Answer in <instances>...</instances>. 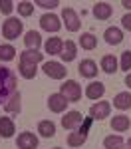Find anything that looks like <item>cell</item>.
Masks as SVG:
<instances>
[{"label":"cell","mask_w":131,"mask_h":149,"mask_svg":"<svg viewBox=\"0 0 131 149\" xmlns=\"http://www.w3.org/2000/svg\"><path fill=\"white\" fill-rule=\"evenodd\" d=\"M20 109H22V103H20V93L16 92L10 100H8V103L4 105V111H6V113H20Z\"/></svg>","instance_id":"cell-24"},{"label":"cell","mask_w":131,"mask_h":149,"mask_svg":"<svg viewBox=\"0 0 131 149\" xmlns=\"http://www.w3.org/2000/svg\"><path fill=\"white\" fill-rule=\"evenodd\" d=\"M14 56H16L14 46H10V44L0 46V62H10V60H14Z\"/></svg>","instance_id":"cell-28"},{"label":"cell","mask_w":131,"mask_h":149,"mask_svg":"<svg viewBox=\"0 0 131 149\" xmlns=\"http://www.w3.org/2000/svg\"><path fill=\"white\" fill-rule=\"evenodd\" d=\"M40 26H42V30L56 34L60 28H62V22H60V18L56 14H44V16L40 18Z\"/></svg>","instance_id":"cell-8"},{"label":"cell","mask_w":131,"mask_h":149,"mask_svg":"<svg viewBox=\"0 0 131 149\" xmlns=\"http://www.w3.org/2000/svg\"><path fill=\"white\" fill-rule=\"evenodd\" d=\"M18 14L24 16V18L32 16L34 14V4L32 2H18Z\"/></svg>","instance_id":"cell-30"},{"label":"cell","mask_w":131,"mask_h":149,"mask_svg":"<svg viewBox=\"0 0 131 149\" xmlns=\"http://www.w3.org/2000/svg\"><path fill=\"white\" fill-rule=\"evenodd\" d=\"M103 93H105V86L101 84V81H91L87 88H85V95L89 97V100H101L103 97Z\"/></svg>","instance_id":"cell-14"},{"label":"cell","mask_w":131,"mask_h":149,"mask_svg":"<svg viewBox=\"0 0 131 149\" xmlns=\"http://www.w3.org/2000/svg\"><path fill=\"white\" fill-rule=\"evenodd\" d=\"M36 6H42V8H56V6H60L58 0H36Z\"/></svg>","instance_id":"cell-34"},{"label":"cell","mask_w":131,"mask_h":149,"mask_svg":"<svg viewBox=\"0 0 131 149\" xmlns=\"http://www.w3.org/2000/svg\"><path fill=\"white\" fill-rule=\"evenodd\" d=\"M80 46H82L83 50H94V48L97 46V38H95L91 32H85V34H82V38H80Z\"/></svg>","instance_id":"cell-25"},{"label":"cell","mask_w":131,"mask_h":149,"mask_svg":"<svg viewBox=\"0 0 131 149\" xmlns=\"http://www.w3.org/2000/svg\"><path fill=\"white\" fill-rule=\"evenodd\" d=\"M54 149H62V147H54Z\"/></svg>","instance_id":"cell-39"},{"label":"cell","mask_w":131,"mask_h":149,"mask_svg":"<svg viewBox=\"0 0 131 149\" xmlns=\"http://www.w3.org/2000/svg\"><path fill=\"white\" fill-rule=\"evenodd\" d=\"M119 68L123 70V72H127V74H129V70H131V52H129V50H125V52L121 54V62H119Z\"/></svg>","instance_id":"cell-31"},{"label":"cell","mask_w":131,"mask_h":149,"mask_svg":"<svg viewBox=\"0 0 131 149\" xmlns=\"http://www.w3.org/2000/svg\"><path fill=\"white\" fill-rule=\"evenodd\" d=\"M24 30V24L18 20V18H6V22L2 24V36L8 38V40H16L18 36L22 34Z\"/></svg>","instance_id":"cell-3"},{"label":"cell","mask_w":131,"mask_h":149,"mask_svg":"<svg viewBox=\"0 0 131 149\" xmlns=\"http://www.w3.org/2000/svg\"><path fill=\"white\" fill-rule=\"evenodd\" d=\"M14 93H16V74L14 70L0 64V105H6Z\"/></svg>","instance_id":"cell-1"},{"label":"cell","mask_w":131,"mask_h":149,"mask_svg":"<svg viewBox=\"0 0 131 149\" xmlns=\"http://www.w3.org/2000/svg\"><path fill=\"white\" fill-rule=\"evenodd\" d=\"M38 133H40L42 137H54V135H56V123L50 121V119H42V121L38 123Z\"/></svg>","instance_id":"cell-21"},{"label":"cell","mask_w":131,"mask_h":149,"mask_svg":"<svg viewBox=\"0 0 131 149\" xmlns=\"http://www.w3.org/2000/svg\"><path fill=\"white\" fill-rule=\"evenodd\" d=\"M125 86H127V88H131V72L125 76Z\"/></svg>","instance_id":"cell-36"},{"label":"cell","mask_w":131,"mask_h":149,"mask_svg":"<svg viewBox=\"0 0 131 149\" xmlns=\"http://www.w3.org/2000/svg\"><path fill=\"white\" fill-rule=\"evenodd\" d=\"M16 133V125H14V121H12L10 117H0V135L4 139L12 137Z\"/></svg>","instance_id":"cell-20"},{"label":"cell","mask_w":131,"mask_h":149,"mask_svg":"<svg viewBox=\"0 0 131 149\" xmlns=\"http://www.w3.org/2000/svg\"><path fill=\"white\" fill-rule=\"evenodd\" d=\"M62 50H64V40L58 38V36L50 38L46 42V54H50V56H60Z\"/></svg>","instance_id":"cell-17"},{"label":"cell","mask_w":131,"mask_h":149,"mask_svg":"<svg viewBox=\"0 0 131 149\" xmlns=\"http://www.w3.org/2000/svg\"><path fill=\"white\" fill-rule=\"evenodd\" d=\"M113 105H115L117 109H121V111L129 109V107H131V93H129V92L117 93V95L113 97Z\"/></svg>","instance_id":"cell-22"},{"label":"cell","mask_w":131,"mask_h":149,"mask_svg":"<svg viewBox=\"0 0 131 149\" xmlns=\"http://www.w3.org/2000/svg\"><path fill=\"white\" fill-rule=\"evenodd\" d=\"M78 72H80L82 78H89V80H94L99 70H97V64H95L94 60H82L80 66H78Z\"/></svg>","instance_id":"cell-11"},{"label":"cell","mask_w":131,"mask_h":149,"mask_svg":"<svg viewBox=\"0 0 131 149\" xmlns=\"http://www.w3.org/2000/svg\"><path fill=\"white\" fill-rule=\"evenodd\" d=\"M113 14V6L109 2H95L94 4V16L97 20H109Z\"/></svg>","instance_id":"cell-12"},{"label":"cell","mask_w":131,"mask_h":149,"mask_svg":"<svg viewBox=\"0 0 131 149\" xmlns=\"http://www.w3.org/2000/svg\"><path fill=\"white\" fill-rule=\"evenodd\" d=\"M68 100L62 95V93H50V97H48V107H50V111H54V113H64L66 111V107H68Z\"/></svg>","instance_id":"cell-6"},{"label":"cell","mask_w":131,"mask_h":149,"mask_svg":"<svg viewBox=\"0 0 131 149\" xmlns=\"http://www.w3.org/2000/svg\"><path fill=\"white\" fill-rule=\"evenodd\" d=\"M109 111H111V103L109 102H95L91 107H89V117L94 119H105L109 117Z\"/></svg>","instance_id":"cell-7"},{"label":"cell","mask_w":131,"mask_h":149,"mask_svg":"<svg viewBox=\"0 0 131 149\" xmlns=\"http://www.w3.org/2000/svg\"><path fill=\"white\" fill-rule=\"evenodd\" d=\"M20 60L24 62H32V64H38V62H42L44 60V54H40L38 50H26L20 54Z\"/></svg>","instance_id":"cell-26"},{"label":"cell","mask_w":131,"mask_h":149,"mask_svg":"<svg viewBox=\"0 0 131 149\" xmlns=\"http://www.w3.org/2000/svg\"><path fill=\"white\" fill-rule=\"evenodd\" d=\"M76 54H78V46H76L71 40H66V42H64V50H62L60 58H62L64 62H73V60H76Z\"/></svg>","instance_id":"cell-19"},{"label":"cell","mask_w":131,"mask_h":149,"mask_svg":"<svg viewBox=\"0 0 131 149\" xmlns=\"http://www.w3.org/2000/svg\"><path fill=\"white\" fill-rule=\"evenodd\" d=\"M117 58L111 56V54H107V56L101 58V70L105 72V74H115L117 72Z\"/></svg>","instance_id":"cell-23"},{"label":"cell","mask_w":131,"mask_h":149,"mask_svg":"<svg viewBox=\"0 0 131 149\" xmlns=\"http://www.w3.org/2000/svg\"><path fill=\"white\" fill-rule=\"evenodd\" d=\"M121 6H125L127 10H131V0H123V2H121Z\"/></svg>","instance_id":"cell-37"},{"label":"cell","mask_w":131,"mask_h":149,"mask_svg":"<svg viewBox=\"0 0 131 149\" xmlns=\"http://www.w3.org/2000/svg\"><path fill=\"white\" fill-rule=\"evenodd\" d=\"M16 145H18V149H36L38 147V137L32 131H24V133L18 135Z\"/></svg>","instance_id":"cell-10"},{"label":"cell","mask_w":131,"mask_h":149,"mask_svg":"<svg viewBox=\"0 0 131 149\" xmlns=\"http://www.w3.org/2000/svg\"><path fill=\"white\" fill-rule=\"evenodd\" d=\"M62 20L66 24V30H68V32H78L80 26H82L80 16H78V12L73 10V8H64V10H62Z\"/></svg>","instance_id":"cell-4"},{"label":"cell","mask_w":131,"mask_h":149,"mask_svg":"<svg viewBox=\"0 0 131 149\" xmlns=\"http://www.w3.org/2000/svg\"><path fill=\"white\" fill-rule=\"evenodd\" d=\"M121 24H123L125 30H131V12H129V14H125V16L121 18Z\"/></svg>","instance_id":"cell-35"},{"label":"cell","mask_w":131,"mask_h":149,"mask_svg":"<svg viewBox=\"0 0 131 149\" xmlns=\"http://www.w3.org/2000/svg\"><path fill=\"white\" fill-rule=\"evenodd\" d=\"M83 117L80 111H66V115L62 117V125L66 127V129H80V125H82Z\"/></svg>","instance_id":"cell-9"},{"label":"cell","mask_w":131,"mask_h":149,"mask_svg":"<svg viewBox=\"0 0 131 149\" xmlns=\"http://www.w3.org/2000/svg\"><path fill=\"white\" fill-rule=\"evenodd\" d=\"M24 44H26V50H38L42 46V36L34 30H28L24 36Z\"/></svg>","instance_id":"cell-16"},{"label":"cell","mask_w":131,"mask_h":149,"mask_svg":"<svg viewBox=\"0 0 131 149\" xmlns=\"http://www.w3.org/2000/svg\"><path fill=\"white\" fill-rule=\"evenodd\" d=\"M91 123H94V117H83V121H82V125H80V129H78V131H80L82 135H85V137H87Z\"/></svg>","instance_id":"cell-32"},{"label":"cell","mask_w":131,"mask_h":149,"mask_svg":"<svg viewBox=\"0 0 131 149\" xmlns=\"http://www.w3.org/2000/svg\"><path fill=\"white\" fill-rule=\"evenodd\" d=\"M123 149H131V137L127 139V143H125V147H123Z\"/></svg>","instance_id":"cell-38"},{"label":"cell","mask_w":131,"mask_h":149,"mask_svg":"<svg viewBox=\"0 0 131 149\" xmlns=\"http://www.w3.org/2000/svg\"><path fill=\"white\" fill-rule=\"evenodd\" d=\"M12 10H14V2L12 0H0V12L2 14H12Z\"/></svg>","instance_id":"cell-33"},{"label":"cell","mask_w":131,"mask_h":149,"mask_svg":"<svg viewBox=\"0 0 131 149\" xmlns=\"http://www.w3.org/2000/svg\"><path fill=\"white\" fill-rule=\"evenodd\" d=\"M85 135H82V133H80V131H76V133H70V135H68V145H70V147H82L83 143H85Z\"/></svg>","instance_id":"cell-29"},{"label":"cell","mask_w":131,"mask_h":149,"mask_svg":"<svg viewBox=\"0 0 131 149\" xmlns=\"http://www.w3.org/2000/svg\"><path fill=\"white\" fill-rule=\"evenodd\" d=\"M44 74H46L48 78H52V80H64L66 78V74H68V70L64 64H60V62H46L44 66Z\"/></svg>","instance_id":"cell-5"},{"label":"cell","mask_w":131,"mask_h":149,"mask_svg":"<svg viewBox=\"0 0 131 149\" xmlns=\"http://www.w3.org/2000/svg\"><path fill=\"white\" fill-rule=\"evenodd\" d=\"M131 127V119L127 115H113L111 117V129L113 131H117V133H123V131H127Z\"/></svg>","instance_id":"cell-13"},{"label":"cell","mask_w":131,"mask_h":149,"mask_svg":"<svg viewBox=\"0 0 131 149\" xmlns=\"http://www.w3.org/2000/svg\"><path fill=\"white\" fill-rule=\"evenodd\" d=\"M103 38H105V42L109 46H117V44H121V40H123V32L119 28H115V26H109L105 32H103Z\"/></svg>","instance_id":"cell-15"},{"label":"cell","mask_w":131,"mask_h":149,"mask_svg":"<svg viewBox=\"0 0 131 149\" xmlns=\"http://www.w3.org/2000/svg\"><path fill=\"white\" fill-rule=\"evenodd\" d=\"M60 93H62L70 103L80 102V97H82V86H80L76 80H66L62 86H60Z\"/></svg>","instance_id":"cell-2"},{"label":"cell","mask_w":131,"mask_h":149,"mask_svg":"<svg viewBox=\"0 0 131 149\" xmlns=\"http://www.w3.org/2000/svg\"><path fill=\"white\" fill-rule=\"evenodd\" d=\"M18 72H20L22 78L32 80V78H36V74H38V68H36V64H32V62H24V60H20V64H18Z\"/></svg>","instance_id":"cell-18"},{"label":"cell","mask_w":131,"mask_h":149,"mask_svg":"<svg viewBox=\"0 0 131 149\" xmlns=\"http://www.w3.org/2000/svg\"><path fill=\"white\" fill-rule=\"evenodd\" d=\"M103 147L105 149H123V139L119 135H107L103 139Z\"/></svg>","instance_id":"cell-27"}]
</instances>
